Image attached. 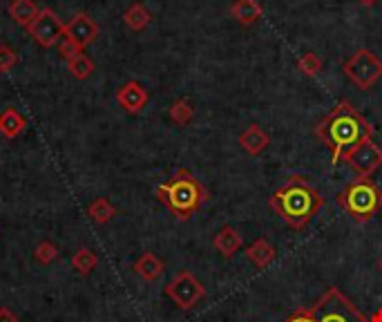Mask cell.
<instances>
[{"instance_id":"6da1fadb","label":"cell","mask_w":382,"mask_h":322,"mask_svg":"<svg viewBox=\"0 0 382 322\" xmlns=\"http://www.w3.org/2000/svg\"><path fill=\"white\" fill-rule=\"evenodd\" d=\"M373 128L349 101H340L315 126V136L331 150V163L338 166L351 148L371 139Z\"/></svg>"},{"instance_id":"7a4b0ae2","label":"cell","mask_w":382,"mask_h":322,"mask_svg":"<svg viewBox=\"0 0 382 322\" xmlns=\"http://www.w3.org/2000/svg\"><path fill=\"white\" fill-rule=\"evenodd\" d=\"M324 199L304 177H291L286 186L275 190L268 199V206L275 215H280L286 226L293 231H302L317 210L322 208Z\"/></svg>"},{"instance_id":"3957f363","label":"cell","mask_w":382,"mask_h":322,"mask_svg":"<svg viewBox=\"0 0 382 322\" xmlns=\"http://www.w3.org/2000/svg\"><path fill=\"white\" fill-rule=\"evenodd\" d=\"M157 197L177 220L183 222L202 208V204L206 202V188L190 171L179 168L173 179H168L157 188Z\"/></svg>"},{"instance_id":"277c9868","label":"cell","mask_w":382,"mask_h":322,"mask_svg":"<svg viewBox=\"0 0 382 322\" xmlns=\"http://www.w3.org/2000/svg\"><path fill=\"white\" fill-rule=\"evenodd\" d=\"M338 204L356 222H369L382 208V190L371 177H358L346 183L338 197Z\"/></svg>"},{"instance_id":"5b68a950","label":"cell","mask_w":382,"mask_h":322,"mask_svg":"<svg viewBox=\"0 0 382 322\" xmlns=\"http://www.w3.org/2000/svg\"><path fill=\"white\" fill-rule=\"evenodd\" d=\"M311 311L315 322H371L369 316H364L338 286H329L324 296L311 306Z\"/></svg>"},{"instance_id":"8992f818","label":"cell","mask_w":382,"mask_h":322,"mask_svg":"<svg viewBox=\"0 0 382 322\" xmlns=\"http://www.w3.org/2000/svg\"><path fill=\"white\" fill-rule=\"evenodd\" d=\"M346 79L360 90H371L382 79V60L371 50H358L342 63Z\"/></svg>"},{"instance_id":"52a82bcc","label":"cell","mask_w":382,"mask_h":322,"mask_svg":"<svg viewBox=\"0 0 382 322\" xmlns=\"http://www.w3.org/2000/svg\"><path fill=\"white\" fill-rule=\"evenodd\" d=\"M165 294L179 309H192V306L206 296V286L197 280L190 271H181L177 278L165 286Z\"/></svg>"},{"instance_id":"ba28073f","label":"cell","mask_w":382,"mask_h":322,"mask_svg":"<svg viewBox=\"0 0 382 322\" xmlns=\"http://www.w3.org/2000/svg\"><path fill=\"white\" fill-rule=\"evenodd\" d=\"M342 161H346L360 177H371L382 166V148H378L371 139H366L356 148H351Z\"/></svg>"},{"instance_id":"9c48e42d","label":"cell","mask_w":382,"mask_h":322,"mask_svg":"<svg viewBox=\"0 0 382 322\" xmlns=\"http://www.w3.org/2000/svg\"><path fill=\"white\" fill-rule=\"evenodd\" d=\"M29 34H32L34 41H38L43 48H54V45H58L60 38L65 36V25L60 23V18L52 9H43L36 23L29 27Z\"/></svg>"},{"instance_id":"30bf717a","label":"cell","mask_w":382,"mask_h":322,"mask_svg":"<svg viewBox=\"0 0 382 322\" xmlns=\"http://www.w3.org/2000/svg\"><path fill=\"white\" fill-rule=\"evenodd\" d=\"M65 34L76 43L81 45V48H87V45H92L97 41L99 36V27L97 23L92 21L89 16H85V14H79V16H74L70 21V25H65Z\"/></svg>"},{"instance_id":"8fae6325","label":"cell","mask_w":382,"mask_h":322,"mask_svg":"<svg viewBox=\"0 0 382 322\" xmlns=\"http://www.w3.org/2000/svg\"><path fill=\"white\" fill-rule=\"evenodd\" d=\"M116 101L121 103V107H124L126 112L136 114V112H141L143 107H146V103H148V92L143 90L141 83L130 81V83H126L124 87L119 90Z\"/></svg>"},{"instance_id":"7c38bea8","label":"cell","mask_w":382,"mask_h":322,"mask_svg":"<svg viewBox=\"0 0 382 322\" xmlns=\"http://www.w3.org/2000/svg\"><path fill=\"white\" fill-rule=\"evenodd\" d=\"M268 144H271V136L266 134V130L262 126H257V124H251L239 134V146L246 150L251 157L262 155V152L268 148Z\"/></svg>"},{"instance_id":"4fadbf2b","label":"cell","mask_w":382,"mask_h":322,"mask_svg":"<svg viewBox=\"0 0 382 322\" xmlns=\"http://www.w3.org/2000/svg\"><path fill=\"white\" fill-rule=\"evenodd\" d=\"M212 247H215V251L226 257V259H231L239 253V249L244 247V240L239 235L237 228L233 226H222V231L215 235V240H212Z\"/></svg>"},{"instance_id":"5bb4252c","label":"cell","mask_w":382,"mask_h":322,"mask_svg":"<svg viewBox=\"0 0 382 322\" xmlns=\"http://www.w3.org/2000/svg\"><path fill=\"white\" fill-rule=\"evenodd\" d=\"M40 11L43 9L36 5V0H11V5H9V16L21 27H27V29L36 23Z\"/></svg>"},{"instance_id":"9a60e30c","label":"cell","mask_w":382,"mask_h":322,"mask_svg":"<svg viewBox=\"0 0 382 322\" xmlns=\"http://www.w3.org/2000/svg\"><path fill=\"white\" fill-rule=\"evenodd\" d=\"M262 5L257 3V0H235L231 5V16L244 25V27H251L255 25L259 18H262Z\"/></svg>"},{"instance_id":"2e32d148","label":"cell","mask_w":382,"mask_h":322,"mask_svg":"<svg viewBox=\"0 0 382 322\" xmlns=\"http://www.w3.org/2000/svg\"><path fill=\"white\" fill-rule=\"evenodd\" d=\"M275 255H278V251H275V247L266 237L255 240L251 247L246 249V257L251 259V264L257 267V269H266L275 259Z\"/></svg>"},{"instance_id":"e0dca14e","label":"cell","mask_w":382,"mask_h":322,"mask_svg":"<svg viewBox=\"0 0 382 322\" xmlns=\"http://www.w3.org/2000/svg\"><path fill=\"white\" fill-rule=\"evenodd\" d=\"M134 271L139 273L143 280L155 282V280L161 278V273H163V262H161V259H159L155 253H143L139 259H136Z\"/></svg>"},{"instance_id":"ac0fdd59","label":"cell","mask_w":382,"mask_h":322,"mask_svg":"<svg viewBox=\"0 0 382 322\" xmlns=\"http://www.w3.org/2000/svg\"><path fill=\"white\" fill-rule=\"evenodd\" d=\"M124 21L126 25L132 29V32H141L152 23V14L141 5V3H134L126 14H124Z\"/></svg>"},{"instance_id":"d6986e66","label":"cell","mask_w":382,"mask_h":322,"mask_svg":"<svg viewBox=\"0 0 382 322\" xmlns=\"http://www.w3.org/2000/svg\"><path fill=\"white\" fill-rule=\"evenodd\" d=\"M25 130V119L13 110V107H7V110L0 114V132L9 139H13L16 134H21Z\"/></svg>"},{"instance_id":"ffe728a7","label":"cell","mask_w":382,"mask_h":322,"mask_svg":"<svg viewBox=\"0 0 382 322\" xmlns=\"http://www.w3.org/2000/svg\"><path fill=\"white\" fill-rule=\"evenodd\" d=\"M192 117H195V107H192L190 101L177 99V101L173 103V107H170V119L175 121L177 126H188L190 121H192Z\"/></svg>"},{"instance_id":"44dd1931","label":"cell","mask_w":382,"mask_h":322,"mask_svg":"<svg viewBox=\"0 0 382 322\" xmlns=\"http://www.w3.org/2000/svg\"><path fill=\"white\" fill-rule=\"evenodd\" d=\"M298 68L304 76H317L322 72V58H320L315 52H304L298 60Z\"/></svg>"},{"instance_id":"7402d4cb","label":"cell","mask_w":382,"mask_h":322,"mask_svg":"<svg viewBox=\"0 0 382 322\" xmlns=\"http://www.w3.org/2000/svg\"><path fill=\"white\" fill-rule=\"evenodd\" d=\"M67 63H70V72L76 79H87V76L94 72V63H92V58L83 52L79 56H74L72 60H67Z\"/></svg>"},{"instance_id":"603a6c76","label":"cell","mask_w":382,"mask_h":322,"mask_svg":"<svg viewBox=\"0 0 382 322\" xmlns=\"http://www.w3.org/2000/svg\"><path fill=\"white\" fill-rule=\"evenodd\" d=\"M89 215H92V220L99 222V224H105V222H110L116 210L110 202H105V199H97L94 204L89 206Z\"/></svg>"},{"instance_id":"cb8c5ba5","label":"cell","mask_w":382,"mask_h":322,"mask_svg":"<svg viewBox=\"0 0 382 322\" xmlns=\"http://www.w3.org/2000/svg\"><path fill=\"white\" fill-rule=\"evenodd\" d=\"M97 262H99V259H97V255H94V253H89L87 249H81L79 253L74 255V267L79 269L81 273H87V271H92V269L97 267Z\"/></svg>"},{"instance_id":"d4e9b609","label":"cell","mask_w":382,"mask_h":322,"mask_svg":"<svg viewBox=\"0 0 382 322\" xmlns=\"http://www.w3.org/2000/svg\"><path fill=\"white\" fill-rule=\"evenodd\" d=\"M56 48H58V52H60V56H63L65 60H72L74 56H79L81 52H83V48H81V45H76L67 34L63 36V38H60V43L56 45Z\"/></svg>"},{"instance_id":"484cf974","label":"cell","mask_w":382,"mask_h":322,"mask_svg":"<svg viewBox=\"0 0 382 322\" xmlns=\"http://www.w3.org/2000/svg\"><path fill=\"white\" fill-rule=\"evenodd\" d=\"M16 63H18V56L13 54V50L7 48V45H0V72H9Z\"/></svg>"},{"instance_id":"4316f807","label":"cell","mask_w":382,"mask_h":322,"mask_svg":"<svg viewBox=\"0 0 382 322\" xmlns=\"http://www.w3.org/2000/svg\"><path fill=\"white\" fill-rule=\"evenodd\" d=\"M36 257L40 259V262H52V259L56 257V247L54 244H50V242H43L40 247H38V251H36Z\"/></svg>"},{"instance_id":"83f0119b","label":"cell","mask_w":382,"mask_h":322,"mask_svg":"<svg viewBox=\"0 0 382 322\" xmlns=\"http://www.w3.org/2000/svg\"><path fill=\"white\" fill-rule=\"evenodd\" d=\"M284 322H315V318H313L311 309H298V311H293L291 316H288Z\"/></svg>"},{"instance_id":"f1b7e54d","label":"cell","mask_w":382,"mask_h":322,"mask_svg":"<svg viewBox=\"0 0 382 322\" xmlns=\"http://www.w3.org/2000/svg\"><path fill=\"white\" fill-rule=\"evenodd\" d=\"M0 322H16V318H13L7 309H0Z\"/></svg>"},{"instance_id":"f546056e","label":"cell","mask_w":382,"mask_h":322,"mask_svg":"<svg viewBox=\"0 0 382 322\" xmlns=\"http://www.w3.org/2000/svg\"><path fill=\"white\" fill-rule=\"evenodd\" d=\"M369 320H371V322H382V306H380V309H378L373 316H369Z\"/></svg>"},{"instance_id":"4dcf8cb0","label":"cell","mask_w":382,"mask_h":322,"mask_svg":"<svg viewBox=\"0 0 382 322\" xmlns=\"http://www.w3.org/2000/svg\"><path fill=\"white\" fill-rule=\"evenodd\" d=\"M358 3L364 7H373V5H378V0H358Z\"/></svg>"},{"instance_id":"1f68e13d","label":"cell","mask_w":382,"mask_h":322,"mask_svg":"<svg viewBox=\"0 0 382 322\" xmlns=\"http://www.w3.org/2000/svg\"><path fill=\"white\" fill-rule=\"evenodd\" d=\"M378 269H380V273H382V257L378 259Z\"/></svg>"}]
</instances>
